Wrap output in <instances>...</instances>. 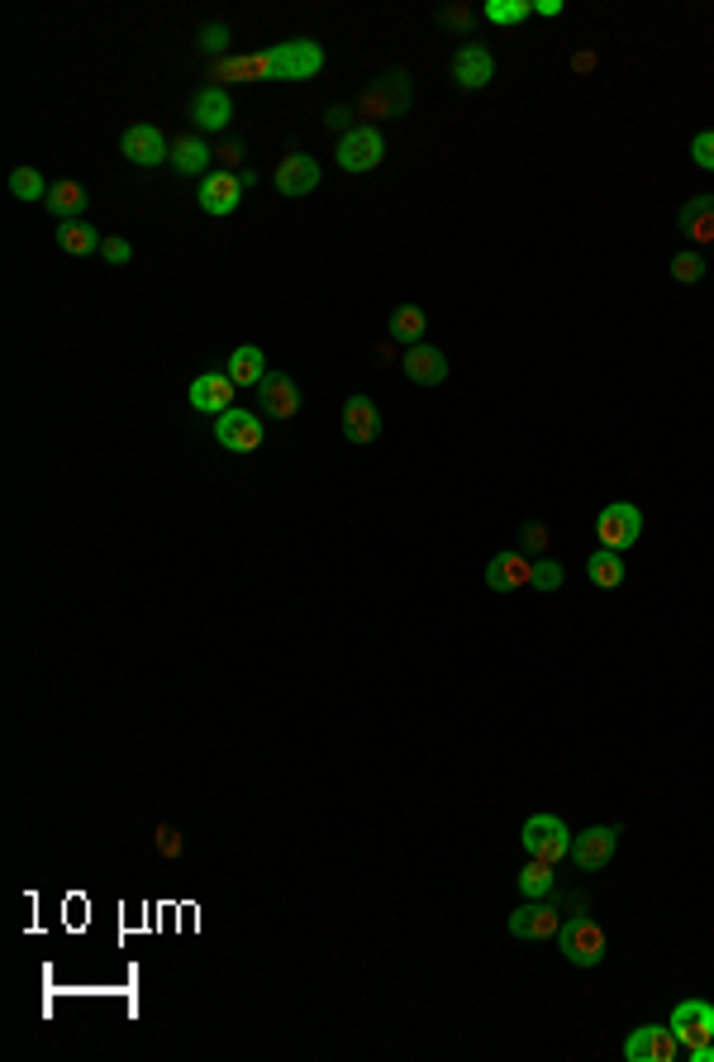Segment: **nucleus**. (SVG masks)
Here are the masks:
<instances>
[{
    "label": "nucleus",
    "mask_w": 714,
    "mask_h": 1062,
    "mask_svg": "<svg viewBox=\"0 0 714 1062\" xmlns=\"http://www.w3.org/2000/svg\"><path fill=\"white\" fill-rule=\"evenodd\" d=\"M324 68V49L314 39H286V43H272V49L262 53H248V58H225L215 68L219 82H310V76H320Z\"/></svg>",
    "instance_id": "1"
},
{
    "label": "nucleus",
    "mask_w": 714,
    "mask_h": 1062,
    "mask_svg": "<svg viewBox=\"0 0 714 1062\" xmlns=\"http://www.w3.org/2000/svg\"><path fill=\"white\" fill-rule=\"evenodd\" d=\"M410 110V76L405 72H386V76H376V82L362 91V101H358V115L376 124V120H401Z\"/></svg>",
    "instance_id": "2"
},
{
    "label": "nucleus",
    "mask_w": 714,
    "mask_h": 1062,
    "mask_svg": "<svg viewBox=\"0 0 714 1062\" xmlns=\"http://www.w3.org/2000/svg\"><path fill=\"white\" fill-rule=\"evenodd\" d=\"M519 838H524V853H529V858L552 863V867L571 853V829L558 815H529V819H524V829H519Z\"/></svg>",
    "instance_id": "3"
},
{
    "label": "nucleus",
    "mask_w": 714,
    "mask_h": 1062,
    "mask_svg": "<svg viewBox=\"0 0 714 1062\" xmlns=\"http://www.w3.org/2000/svg\"><path fill=\"white\" fill-rule=\"evenodd\" d=\"M606 929L596 925V919H586V915H571L567 925H562V958L571 967H600L606 962Z\"/></svg>",
    "instance_id": "4"
},
{
    "label": "nucleus",
    "mask_w": 714,
    "mask_h": 1062,
    "mask_svg": "<svg viewBox=\"0 0 714 1062\" xmlns=\"http://www.w3.org/2000/svg\"><path fill=\"white\" fill-rule=\"evenodd\" d=\"M333 163L343 172H372L386 163V138H381L376 124H358L353 134L339 138V148H333Z\"/></svg>",
    "instance_id": "5"
},
{
    "label": "nucleus",
    "mask_w": 714,
    "mask_h": 1062,
    "mask_svg": "<svg viewBox=\"0 0 714 1062\" xmlns=\"http://www.w3.org/2000/svg\"><path fill=\"white\" fill-rule=\"evenodd\" d=\"M596 534H600V548L624 553V548L639 544V534H643V511H639V505H629V501H610L606 511L596 515Z\"/></svg>",
    "instance_id": "6"
},
{
    "label": "nucleus",
    "mask_w": 714,
    "mask_h": 1062,
    "mask_svg": "<svg viewBox=\"0 0 714 1062\" xmlns=\"http://www.w3.org/2000/svg\"><path fill=\"white\" fill-rule=\"evenodd\" d=\"M672 1034L681 1043V1053L686 1049H701V1043H714V1006L701 1001V996H686V1001H676L672 1010Z\"/></svg>",
    "instance_id": "7"
},
{
    "label": "nucleus",
    "mask_w": 714,
    "mask_h": 1062,
    "mask_svg": "<svg viewBox=\"0 0 714 1062\" xmlns=\"http://www.w3.org/2000/svg\"><path fill=\"white\" fill-rule=\"evenodd\" d=\"M215 439H219V448H229V453H258L262 448V420L252 415V410H225V415L215 420Z\"/></svg>",
    "instance_id": "8"
},
{
    "label": "nucleus",
    "mask_w": 714,
    "mask_h": 1062,
    "mask_svg": "<svg viewBox=\"0 0 714 1062\" xmlns=\"http://www.w3.org/2000/svg\"><path fill=\"white\" fill-rule=\"evenodd\" d=\"M510 934L524 944H544L562 934V910L548 906V900H524V906L510 915Z\"/></svg>",
    "instance_id": "9"
},
{
    "label": "nucleus",
    "mask_w": 714,
    "mask_h": 1062,
    "mask_svg": "<svg viewBox=\"0 0 714 1062\" xmlns=\"http://www.w3.org/2000/svg\"><path fill=\"white\" fill-rule=\"evenodd\" d=\"M619 848V824H591L586 834H571V853L567 858L581 872H600Z\"/></svg>",
    "instance_id": "10"
},
{
    "label": "nucleus",
    "mask_w": 714,
    "mask_h": 1062,
    "mask_svg": "<svg viewBox=\"0 0 714 1062\" xmlns=\"http://www.w3.org/2000/svg\"><path fill=\"white\" fill-rule=\"evenodd\" d=\"M681 1053V1043L672 1034V1024H639L624 1039V1058L629 1062H672Z\"/></svg>",
    "instance_id": "11"
},
{
    "label": "nucleus",
    "mask_w": 714,
    "mask_h": 1062,
    "mask_svg": "<svg viewBox=\"0 0 714 1062\" xmlns=\"http://www.w3.org/2000/svg\"><path fill=\"white\" fill-rule=\"evenodd\" d=\"M120 153L130 157L134 167H157V163H172V148L157 124H130L120 138Z\"/></svg>",
    "instance_id": "12"
},
{
    "label": "nucleus",
    "mask_w": 714,
    "mask_h": 1062,
    "mask_svg": "<svg viewBox=\"0 0 714 1062\" xmlns=\"http://www.w3.org/2000/svg\"><path fill=\"white\" fill-rule=\"evenodd\" d=\"M490 76H496V58H490L486 43H463V49L453 53V82L463 91H482Z\"/></svg>",
    "instance_id": "13"
},
{
    "label": "nucleus",
    "mask_w": 714,
    "mask_h": 1062,
    "mask_svg": "<svg viewBox=\"0 0 714 1062\" xmlns=\"http://www.w3.org/2000/svg\"><path fill=\"white\" fill-rule=\"evenodd\" d=\"M190 120H196V130L205 134H219V130H229V120H234V101H229V91L225 86H200L196 96H190Z\"/></svg>",
    "instance_id": "14"
},
{
    "label": "nucleus",
    "mask_w": 714,
    "mask_h": 1062,
    "mask_svg": "<svg viewBox=\"0 0 714 1062\" xmlns=\"http://www.w3.org/2000/svg\"><path fill=\"white\" fill-rule=\"evenodd\" d=\"M258 405L272 420H296L300 415V386L286 372H267L258 382Z\"/></svg>",
    "instance_id": "15"
},
{
    "label": "nucleus",
    "mask_w": 714,
    "mask_h": 1062,
    "mask_svg": "<svg viewBox=\"0 0 714 1062\" xmlns=\"http://www.w3.org/2000/svg\"><path fill=\"white\" fill-rule=\"evenodd\" d=\"M272 182L281 196H310L314 186H320V163H314L310 153H286L272 172Z\"/></svg>",
    "instance_id": "16"
},
{
    "label": "nucleus",
    "mask_w": 714,
    "mask_h": 1062,
    "mask_svg": "<svg viewBox=\"0 0 714 1062\" xmlns=\"http://www.w3.org/2000/svg\"><path fill=\"white\" fill-rule=\"evenodd\" d=\"M196 200L205 215H234L238 200H244V182L229 177V172H210V177H200Z\"/></svg>",
    "instance_id": "17"
},
{
    "label": "nucleus",
    "mask_w": 714,
    "mask_h": 1062,
    "mask_svg": "<svg viewBox=\"0 0 714 1062\" xmlns=\"http://www.w3.org/2000/svg\"><path fill=\"white\" fill-rule=\"evenodd\" d=\"M234 382H229V372H205L190 382V405L205 410V415H225V410H234Z\"/></svg>",
    "instance_id": "18"
},
{
    "label": "nucleus",
    "mask_w": 714,
    "mask_h": 1062,
    "mask_svg": "<svg viewBox=\"0 0 714 1062\" xmlns=\"http://www.w3.org/2000/svg\"><path fill=\"white\" fill-rule=\"evenodd\" d=\"M405 377L415 386H438V382H448V358H443V348L434 343H415V348H405Z\"/></svg>",
    "instance_id": "19"
},
{
    "label": "nucleus",
    "mask_w": 714,
    "mask_h": 1062,
    "mask_svg": "<svg viewBox=\"0 0 714 1062\" xmlns=\"http://www.w3.org/2000/svg\"><path fill=\"white\" fill-rule=\"evenodd\" d=\"M534 581V563L524 553H496L486 563V586L490 591H519V586Z\"/></svg>",
    "instance_id": "20"
},
{
    "label": "nucleus",
    "mask_w": 714,
    "mask_h": 1062,
    "mask_svg": "<svg viewBox=\"0 0 714 1062\" xmlns=\"http://www.w3.org/2000/svg\"><path fill=\"white\" fill-rule=\"evenodd\" d=\"M343 434L348 443H372L381 434V410L372 405V395H348L343 401Z\"/></svg>",
    "instance_id": "21"
},
{
    "label": "nucleus",
    "mask_w": 714,
    "mask_h": 1062,
    "mask_svg": "<svg viewBox=\"0 0 714 1062\" xmlns=\"http://www.w3.org/2000/svg\"><path fill=\"white\" fill-rule=\"evenodd\" d=\"M210 163H215V153L200 134H186L172 144V167L186 172V177H210Z\"/></svg>",
    "instance_id": "22"
},
{
    "label": "nucleus",
    "mask_w": 714,
    "mask_h": 1062,
    "mask_svg": "<svg viewBox=\"0 0 714 1062\" xmlns=\"http://www.w3.org/2000/svg\"><path fill=\"white\" fill-rule=\"evenodd\" d=\"M676 225L686 229L691 244H714V196L686 200V205H681V215H676Z\"/></svg>",
    "instance_id": "23"
},
{
    "label": "nucleus",
    "mask_w": 714,
    "mask_h": 1062,
    "mask_svg": "<svg viewBox=\"0 0 714 1062\" xmlns=\"http://www.w3.org/2000/svg\"><path fill=\"white\" fill-rule=\"evenodd\" d=\"M225 372H229V382H234V386H252V391H258V382L267 377V358H262V348H258V343L234 348Z\"/></svg>",
    "instance_id": "24"
},
{
    "label": "nucleus",
    "mask_w": 714,
    "mask_h": 1062,
    "mask_svg": "<svg viewBox=\"0 0 714 1062\" xmlns=\"http://www.w3.org/2000/svg\"><path fill=\"white\" fill-rule=\"evenodd\" d=\"M58 248L72 258H91V252H101V234L86 219H68V225H58Z\"/></svg>",
    "instance_id": "25"
},
{
    "label": "nucleus",
    "mask_w": 714,
    "mask_h": 1062,
    "mask_svg": "<svg viewBox=\"0 0 714 1062\" xmlns=\"http://www.w3.org/2000/svg\"><path fill=\"white\" fill-rule=\"evenodd\" d=\"M586 577H591V586H600V591H614V586L624 581V558H619L614 548H596L591 558H586Z\"/></svg>",
    "instance_id": "26"
},
{
    "label": "nucleus",
    "mask_w": 714,
    "mask_h": 1062,
    "mask_svg": "<svg viewBox=\"0 0 714 1062\" xmlns=\"http://www.w3.org/2000/svg\"><path fill=\"white\" fill-rule=\"evenodd\" d=\"M515 881H519V896H524V900H548L552 886H558V877H552V863H538V858L524 863Z\"/></svg>",
    "instance_id": "27"
},
{
    "label": "nucleus",
    "mask_w": 714,
    "mask_h": 1062,
    "mask_svg": "<svg viewBox=\"0 0 714 1062\" xmlns=\"http://www.w3.org/2000/svg\"><path fill=\"white\" fill-rule=\"evenodd\" d=\"M48 210H53L58 219H62V225H68V219H82V210H86V192H82V186H76V182H58L53 186V192H48Z\"/></svg>",
    "instance_id": "28"
},
{
    "label": "nucleus",
    "mask_w": 714,
    "mask_h": 1062,
    "mask_svg": "<svg viewBox=\"0 0 714 1062\" xmlns=\"http://www.w3.org/2000/svg\"><path fill=\"white\" fill-rule=\"evenodd\" d=\"M424 329H428V320H424V310H420V306H401V310L391 315V339H395V343H405V348L424 343Z\"/></svg>",
    "instance_id": "29"
},
{
    "label": "nucleus",
    "mask_w": 714,
    "mask_h": 1062,
    "mask_svg": "<svg viewBox=\"0 0 714 1062\" xmlns=\"http://www.w3.org/2000/svg\"><path fill=\"white\" fill-rule=\"evenodd\" d=\"M48 192H53V186H43L39 167H14L10 172V196L14 200H48Z\"/></svg>",
    "instance_id": "30"
},
{
    "label": "nucleus",
    "mask_w": 714,
    "mask_h": 1062,
    "mask_svg": "<svg viewBox=\"0 0 714 1062\" xmlns=\"http://www.w3.org/2000/svg\"><path fill=\"white\" fill-rule=\"evenodd\" d=\"M534 14L529 0H486V24H524Z\"/></svg>",
    "instance_id": "31"
},
{
    "label": "nucleus",
    "mask_w": 714,
    "mask_h": 1062,
    "mask_svg": "<svg viewBox=\"0 0 714 1062\" xmlns=\"http://www.w3.org/2000/svg\"><path fill=\"white\" fill-rule=\"evenodd\" d=\"M701 277H705L701 252H676V258H672V281H681V287H695Z\"/></svg>",
    "instance_id": "32"
},
{
    "label": "nucleus",
    "mask_w": 714,
    "mask_h": 1062,
    "mask_svg": "<svg viewBox=\"0 0 714 1062\" xmlns=\"http://www.w3.org/2000/svg\"><path fill=\"white\" fill-rule=\"evenodd\" d=\"M562 563H552V558H544V563H534V581L529 586H538V591H558L562 586Z\"/></svg>",
    "instance_id": "33"
},
{
    "label": "nucleus",
    "mask_w": 714,
    "mask_h": 1062,
    "mask_svg": "<svg viewBox=\"0 0 714 1062\" xmlns=\"http://www.w3.org/2000/svg\"><path fill=\"white\" fill-rule=\"evenodd\" d=\"M353 115H358V110H343V105H329V115H324V130L329 134H353L358 130V124H353Z\"/></svg>",
    "instance_id": "34"
},
{
    "label": "nucleus",
    "mask_w": 714,
    "mask_h": 1062,
    "mask_svg": "<svg viewBox=\"0 0 714 1062\" xmlns=\"http://www.w3.org/2000/svg\"><path fill=\"white\" fill-rule=\"evenodd\" d=\"M691 157H695V167L714 172V130H705V134L691 138Z\"/></svg>",
    "instance_id": "35"
},
{
    "label": "nucleus",
    "mask_w": 714,
    "mask_h": 1062,
    "mask_svg": "<svg viewBox=\"0 0 714 1062\" xmlns=\"http://www.w3.org/2000/svg\"><path fill=\"white\" fill-rule=\"evenodd\" d=\"M157 853L163 858H182V834L172 824H157Z\"/></svg>",
    "instance_id": "36"
},
{
    "label": "nucleus",
    "mask_w": 714,
    "mask_h": 1062,
    "mask_svg": "<svg viewBox=\"0 0 714 1062\" xmlns=\"http://www.w3.org/2000/svg\"><path fill=\"white\" fill-rule=\"evenodd\" d=\"M225 43H229V29H225V24H210V29L200 34V49H205V53H225Z\"/></svg>",
    "instance_id": "37"
},
{
    "label": "nucleus",
    "mask_w": 714,
    "mask_h": 1062,
    "mask_svg": "<svg viewBox=\"0 0 714 1062\" xmlns=\"http://www.w3.org/2000/svg\"><path fill=\"white\" fill-rule=\"evenodd\" d=\"M101 252H105V262H115V267H124V262L134 258V248L124 244V239H105V244H101Z\"/></svg>",
    "instance_id": "38"
},
{
    "label": "nucleus",
    "mask_w": 714,
    "mask_h": 1062,
    "mask_svg": "<svg viewBox=\"0 0 714 1062\" xmlns=\"http://www.w3.org/2000/svg\"><path fill=\"white\" fill-rule=\"evenodd\" d=\"M524 548H529V553H538V548H548V529L544 525H524Z\"/></svg>",
    "instance_id": "39"
},
{
    "label": "nucleus",
    "mask_w": 714,
    "mask_h": 1062,
    "mask_svg": "<svg viewBox=\"0 0 714 1062\" xmlns=\"http://www.w3.org/2000/svg\"><path fill=\"white\" fill-rule=\"evenodd\" d=\"M238 163H244V144H225V148H219V172L238 167Z\"/></svg>",
    "instance_id": "40"
},
{
    "label": "nucleus",
    "mask_w": 714,
    "mask_h": 1062,
    "mask_svg": "<svg viewBox=\"0 0 714 1062\" xmlns=\"http://www.w3.org/2000/svg\"><path fill=\"white\" fill-rule=\"evenodd\" d=\"M443 20H448L453 29H467V24H472V10H448V14H443Z\"/></svg>",
    "instance_id": "41"
},
{
    "label": "nucleus",
    "mask_w": 714,
    "mask_h": 1062,
    "mask_svg": "<svg viewBox=\"0 0 714 1062\" xmlns=\"http://www.w3.org/2000/svg\"><path fill=\"white\" fill-rule=\"evenodd\" d=\"M691 1062H714V1043H701V1049H686Z\"/></svg>",
    "instance_id": "42"
},
{
    "label": "nucleus",
    "mask_w": 714,
    "mask_h": 1062,
    "mask_svg": "<svg viewBox=\"0 0 714 1062\" xmlns=\"http://www.w3.org/2000/svg\"><path fill=\"white\" fill-rule=\"evenodd\" d=\"M534 10H538V14H562V0H538Z\"/></svg>",
    "instance_id": "43"
}]
</instances>
